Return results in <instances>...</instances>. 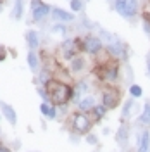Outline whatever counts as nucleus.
I'll return each mask as SVG.
<instances>
[{
	"label": "nucleus",
	"mask_w": 150,
	"mask_h": 152,
	"mask_svg": "<svg viewBox=\"0 0 150 152\" xmlns=\"http://www.w3.org/2000/svg\"><path fill=\"white\" fill-rule=\"evenodd\" d=\"M136 121H138L140 124H143L145 128L150 126V100H145V104H143V107H141V113L138 114Z\"/></svg>",
	"instance_id": "f8f14e48"
},
{
	"label": "nucleus",
	"mask_w": 150,
	"mask_h": 152,
	"mask_svg": "<svg viewBox=\"0 0 150 152\" xmlns=\"http://www.w3.org/2000/svg\"><path fill=\"white\" fill-rule=\"evenodd\" d=\"M135 100H136V99H128V100H126V102H124V105H122V114H121V118L122 119H130V118H131L133 114V109H135Z\"/></svg>",
	"instance_id": "dca6fc26"
},
{
	"label": "nucleus",
	"mask_w": 150,
	"mask_h": 152,
	"mask_svg": "<svg viewBox=\"0 0 150 152\" xmlns=\"http://www.w3.org/2000/svg\"><path fill=\"white\" fill-rule=\"evenodd\" d=\"M71 124H73V128H74L76 133H79V135H86V133L92 130V126H93V121L90 119V116L86 113H74L73 114V118H71Z\"/></svg>",
	"instance_id": "7ed1b4c3"
},
{
	"label": "nucleus",
	"mask_w": 150,
	"mask_h": 152,
	"mask_svg": "<svg viewBox=\"0 0 150 152\" xmlns=\"http://www.w3.org/2000/svg\"><path fill=\"white\" fill-rule=\"evenodd\" d=\"M121 102V92L116 88V85H107L102 90V104L111 111V109H116Z\"/></svg>",
	"instance_id": "39448f33"
},
{
	"label": "nucleus",
	"mask_w": 150,
	"mask_h": 152,
	"mask_svg": "<svg viewBox=\"0 0 150 152\" xmlns=\"http://www.w3.org/2000/svg\"><path fill=\"white\" fill-rule=\"evenodd\" d=\"M48 95H50V100L57 105H66L69 100H73V95H74V90L71 88L69 85L66 83H60V81H54V80H50L47 85Z\"/></svg>",
	"instance_id": "f257e3e1"
},
{
	"label": "nucleus",
	"mask_w": 150,
	"mask_h": 152,
	"mask_svg": "<svg viewBox=\"0 0 150 152\" xmlns=\"http://www.w3.org/2000/svg\"><path fill=\"white\" fill-rule=\"evenodd\" d=\"M136 152H150V130L145 128L136 137Z\"/></svg>",
	"instance_id": "6e6552de"
},
{
	"label": "nucleus",
	"mask_w": 150,
	"mask_h": 152,
	"mask_svg": "<svg viewBox=\"0 0 150 152\" xmlns=\"http://www.w3.org/2000/svg\"><path fill=\"white\" fill-rule=\"evenodd\" d=\"M103 48H105V45H103V42L100 37L88 35V37H84L81 40V50L86 52L88 56H98Z\"/></svg>",
	"instance_id": "20e7f679"
},
{
	"label": "nucleus",
	"mask_w": 150,
	"mask_h": 152,
	"mask_svg": "<svg viewBox=\"0 0 150 152\" xmlns=\"http://www.w3.org/2000/svg\"><path fill=\"white\" fill-rule=\"evenodd\" d=\"M145 62H147V71H149V76H150V54L147 56V61Z\"/></svg>",
	"instance_id": "a878e982"
},
{
	"label": "nucleus",
	"mask_w": 150,
	"mask_h": 152,
	"mask_svg": "<svg viewBox=\"0 0 150 152\" xmlns=\"http://www.w3.org/2000/svg\"><path fill=\"white\" fill-rule=\"evenodd\" d=\"M105 50H107L109 57L114 59V61L116 59H121V61H126L128 59V45L122 40H119V38H116L114 42L107 43L105 45Z\"/></svg>",
	"instance_id": "423d86ee"
},
{
	"label": "nucleus",
	"mask_w": 150,
	"mask_h": 152,
	"mask_svg": "<svg viewBox=\"0 0 150 152\" xmlns=\"http://www.w3.org/2000/svg\"><path fill=\"white\" fill-rule=\"evenodd\" d=\"M40 111H42V114H43L45 118H48V119H55L57 118L55 105H50L48 102H43V104L40 105Z\"/></svg>",
	"instance_id": "f3484780"
},
{
	"label": "nucleus",
	"mask_w": 150,
	"mask_h": 152,
	"mask_svg": "<svg viewBox=\"0 0 150 152\" xmlns=\"http://www.w3.org/2000/svg\"><path fill=\"white\" fill-rule=\"evenodd\" d=\"M102 133H103V135H109V133H111V130H109V128H103Z\"/></svg>",
	"instance_id": "bb28decb"
},
{
	"label": "nucleus",
	"mask_w": 150,
	"mask_h": 152,
	"mask_svg": "<svg viewBox=\"0 0 150 152\" xmlns=\"http://www.w3.org/2000/svg\"><path fill=\"white\" fill-rule=\"evenodd\" d=\"M50 12H52V7L42 2V4L36 5V7L33 9V12H31V14H33V21H43L47 16H50Z\"/></svg>",
	"instance_id": "9d476101"
},
{
	"label": "nucleus",
	"mask_w": 150,
	"mask_h": 152,
	"mask_svg": "<svg viewBox=\"0 0 150 152\" xmlns=\"http://www.w3.org/2000/svg\"><path fill=\"white\" fill-rule=\"evenodd\" d=\"M86 143H90V145H97L98 140H97V137L92 135V133H86Z\"/></svg>",
	"instance_id": "393cba45"
},
{
	"label": "nucleus",
	"mask_w": 150,
	"mask_h": 152,
	"mask_svg": "<svg viewBox=\"0 0 150 152\" xmlns=\"http://www.w3.org/2000/svg\"><path fill=\"white\" fill-rule=\"evenodd\" d=\"M114 10L122 19H133L138 16V0H114Z\"/></svg>",
	"instance_id": "f03ea898"
},
{
	"label": "nucleus",
	"mask_w": 150,
	"mask_h": 152,
	"mask_svg": "<svg viewBox=\"0 0 150 152\" xmlns=\"http://www.w3.org/2000/svg\"><path fill=\"white\" fill-rule=\"evenodd\" d=\"M128 94H130V97H133V99H141V97H143V88H141L140 85H136V83H131L130 88H128Z\"/></svg>",
	"instance_id": "412c9836"
},
{
	"label": "nucleus",
	"mask_w": 150,
	"mask_h": 152,
	"mask_svg": "<svg viewBox=\"0 0 150 152\" xmlns=\"http://www.w3.org/2000/svg\"><path fill=\"white\" fill-rule=\"evenodd\" d=\"M119 75H121V71H119V64H117L116 61L107 62V64L102 67V73H100L102 80L107 83V85H114V83H117Z\"/></svg>",
	"instance_id": "0eeeda50"
},
{
	"label": "nucleus",
	"mask_w": 150,
	"mask_h": 152,
	"mask_svg": "<svg viewBox=\"0 0 150 152\" xmlns=\"http://www.w3.org/2000/svg\"><path fill=\"white\" fill-rule=\"evenodd\" d=\"M26 43H28V47L31 50L40 45V35H38L36 29H29L28 33H26Z\"/></svg>",
	"instance_id": "2eb2a0df"
},
{
	"label": "nucleus",
	"mask_w": 150,
	"mask_h": 152,
	"mask_svg": "<svg viewBox=\"0 0 150 152\" xmlns=\"http://www.w3.org/2000/svg\"><path fill=\"white\" fill-rule=\"evenodd\" d=\"M95 105H97L95 104V97H92V95H84L78 100V109L81 113H90Z\"/></svg>",
	"instance_id": "9b49d317"
},
{
	"label": "nucleus",
	"mask_w": 150,
	"mask_h": 152,
	"mask_svg": "<svg viewBox=\"0 0 150 152\" xmlns=\"http://www.w3.org/2000/svg\"><path fill=\"white\" fill-rule=\"evenodd\" d=\"M128 138H130V126L128 124H121L117 128V133H116V140H117L119 145H126Z\"/></svg>",
	"instance_id": "4468645a"
},
{
	"label": "nucleus",
	"mask_w": 150,
	"mask_h": 152,
	"mask_svg": "<svg viewBox=\"0 0 150 152\" xmlns=\"http://www.w3.org/2000/svg\"><path fill=\"white\" fill-rule=\"evenodd\" d=\"M28 64H29V67H31L33 71H36L38 69V56L33 52V50L28 54Z\"/></svg>",
	"instance_id": "5701e85b"
},
{
	"label": "nucleus",
	"mask_w": 150,
	"mask_h": 152,
	"mask_svg": "<svg viewBox=\"0 0 150 152\" xmlns=\"http://www.w3.org/2000/svg\"><path fill=\"white\" fill-rule=\"evenodd\" d=\"M83 69H84V59L76 56L74 59L71 61V71H73V73H81Z\"/></svg>",
	"instance_id": "aec40b11"
},
{
	"label": "nucleus",
	"mask_w": 150,
	"mask_h": 152,
	"mask_svg": "<svg viewBox=\"0 0 150 152\" xmlns=\"http://www.w3.org/2000/svg\"><path fill=\"white\" fill-rule=\"evenodd\" d=\"M69 7L73 12H81L84 7V2L83 0H69Z\"/></svg>",
	"instance_id": "4be33fe9"
},
{
	"label": "nucleus",
	"mask_w": 150,
	"mask_h": 152,
	"mask_svg": "<svg viewBox=\"0 0 150 152\" xmlns=\"http://www.w3.org/2000/svg\"><path fill=\"white\" fill-rule=\"evenodd\" d=\"M83 2H90V0H83Z\"/></svg>",
	"instance_id": "cd10ccee"
},
{
	"label": "nucleus",
	"mask_w": 150,
	"mask_h": 152,
	"mask_svg": "<svg viewBox=\"0 0 150 152\" xmlns=\"http://www.w3.org/2000/svg\"><path fill=\"white\" fill-rule=\"evenodd\" d=\"M23 12H24V4L23 0H14V7H12V12H10V18L19 21L23 18Z\"/></svg>",
	"instance_id": "a211bd4d"
},
{
	"label": "nucleus",
	"mask_w": 150,
	"mask_h": 152,
	"mask_svg": "<svg viewBox=\"0 0 150 152\" xmlns=\"http://www.w3.org/2000/svg\"><path fill=\"white\" fill-rule=\"evenodd\" d=\"M52 33H55V35H66L67 28L64 26V23H57V24L52 26Z\"/></svg>",
	"instance_id": "b1692460"
},
{
	"label": "nucleus",
	"mask_w": 150,
	"mask_h": 152,
	"mask_svg": "<svg viewBox=\"0 0 150 152\" xmlns=\"http://www.w3.org/2000/svg\"><path fill=\"white\" fill-rule=\"evenodd\" d=\"M50 16L57 23H71V21H74V14L73 12H67V10L60 9V7H52Z\"/></svg>",
	"instance_id": "1a4fd4ad"
},
{
	"label": "nucleus",
	"mask_w": 150,
	"mask_h": 152,
	"mask_svg": "<svg viewBox=\"0 0 150 152\" xmlns=\"http://www.w3.org/2000/svg\"><path fill=\"white\" fill-rule=\"evenodd\" d=\"M107 111H109V109H107V107H105L103 104H97V105L93 107V109L90 111V113L93 114L95 121H100V119H103V118H105V114H107Z\"/></svg>",
	"instance_id": "6ab92c4d"
},
{
	"label": "nucleus",
	"mask_w": 150,
	"mask_h": 152,
	"mask_svg": "<svg viewBox=\"0 0 150 152\" xmlns=\"http://www.w3.org/2000/svg\"><path fill=\"white\" fill-rule=\"evenodd\" d=\"M0 109H2V114L7 118V121L10 124H16L17 123V116H16V111H14V107L9 104H5V102H0Z\"/></svg>",
	"instance_id": "ddd939ff"
}]
</instances>
